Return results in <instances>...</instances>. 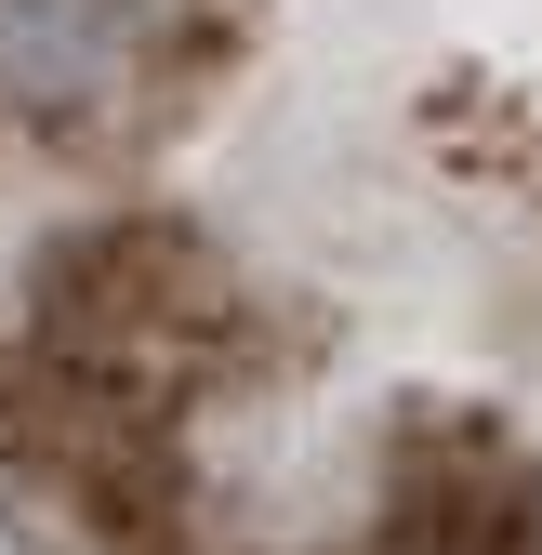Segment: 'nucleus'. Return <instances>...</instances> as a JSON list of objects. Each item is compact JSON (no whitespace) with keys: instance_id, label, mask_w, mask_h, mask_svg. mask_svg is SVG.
Returning <instances> with one entry per match:
<instances>
[{"instance_id":"obj_1","label":"nucleus","mask_w":542,"mask_h":555,"mask_svg":"<svg viewBox=\"0 0 542 555\" xmlns=\"http://www.w3.org/2000/svg\"><path fill=\"white\" fill-rule=\"evenodd\" d=\"M0 490L542 555V0H0Z\"/></svg>"}]
</instances>
